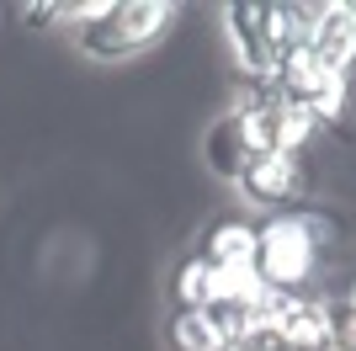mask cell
I'll return each mask as SVG.
<instances>
[{
  "instance_id": "obj_3",
  "label": "cell",
  "mask_w": 356,
  "mask_h": 351,
  "mask_svg": "<svg viewBox=\"0 0 356 351\" xmlns=\"http://www.w3.org/2000/svg\"><path fill=\"white\" fill-rule=\"evenodd\" d=\"M223 43L234 58L239 80H255V86H271V70H277V22H271V6H250V0H234L223 6Z\"/></svg>"
},
{
  "instance_id": "obj_9",
  "label": "cell",
  "mask_w": 356,
  "mask_h": 351,
  "mask_svg": "<svg viewBox=\"0 0 356 351\" xmlns=\"http://www.w3.org/2000/svg\"><path fill=\"white\" fill-rule=\"evenodd\" d=\"M202 160H208V171L218 176V181H229V187L245 176L250 155H245V144H239V133H234V123H229V112L208 123V133H202Z\"/></svg>"
},
{
  "instance_id": "obj_10",
  "label": "cell",
  "mask_w": 356,
  "mask_h": 351,
  "mask_svg": "<svg viewBox=\"0 0 356 351\" xmlns=\"http://www.w3.org/2000/svg\"><path fill=\"white\" fill-rule=\"evenodd\" d=\"M319 123H314V112L303 102H287V96H277V155H293V160H303L314 149V139H319Z\"/></svg>"
},
{
  "instance_id": "obj_7",
  "label": "cell",
  "mask_w": 356,
  "mask_h": 351,
  "mask_svg": "<svg viewBox=\"0 0 356 351\" xmlns=\"http://www.w3.org/2000/svg\"><path fill=\"white\" fill-rule=\"evenodd\" d=\"M255 234H261V224L250 219H213L197 234V256L218 272L223 266H255Z\"/></svg>"
},
{
  "instance_id": "obj_12",
  "label": "cell",
  "mask_w": 356,
  "mask_h": 351,
  "mask_svg": "<svg viewBox=\"0 0 356 351\" xmlns=\"http://www.w3.org/2000/svg\"><path fill=\"white\" fill-rule=\"evenodd\" d=\"M170 298H176V309H208V298H213V266L202 261V256H186V261L176 266Z\"/></svg>"
},
{
  "instance_id": "obj_6",
  "label": "cell",
  "mask_w": 356,
  "mask_h": 351,
  "mask_svg": "<svg viewBox=\"0 0 356 351\" xmlns=\"http://www.w3.org/2000/svg\"><path fill=\"white\" fill-rule=\"evenodd\" d=\"M309 54L319 58L325 75L356 80V16L346 11V0H319V22L309 32Z\"/></svg>"
},
{
  "instance_id": "obj_4",
  "label": "cell",
  "mask_w": 356,
  "mask_h": 351,
  "mask_svg": "<svg viewBox=\"0 0 356 351\" xmlns=\"http://www.w3.org/2000/svg\"><path fill=\"white\" fill-rule=\"evenodd\" d=\"M277 341L287 351H325L335 346V304L330 292H282Z\"/></svg>"
},
{
  "instance_id": "obj_1",
  "label": "cell",
  "mask_w": 356,
  "mask_h": 351,
  "mask_svg": "<svg viewBox=\"0 0 356 351\" xmlns=\"http://www.w3.org/2000/svg\"><path fill=\"white\" fill-rule=\"evenodd\" d=\"M341 224L319 208H287L271 213L255 234V272L271 292H325Z\"/></svg>"
},
{
  "instance_id": "obj_11",
  "label": "cell",
  "mask_w": 356,
  "mask_h": 351,
  "mask_svg": "<svg viewBox=\"0 0 356 351\" xmlns=\"http://www.w3.org/2000/svg\"><path fill=\"white\" fill-rule=\"evenodd\" d=\"M351 102H356V80L325 75V80L314 86V96H309L303 107L314 112V123H319V128H341L346 117H351Z\"/></svg>"
},
{
  "instance_id": "obj_2",
  "label": "cell",
  "mask_w": 356,
  "mask_h": 351,
  "mask_svg": "<svg viewBox=\"0 0 356 351\" xmlns=\"http://www.w3.org/2000/svg\"><path fill=\"white\" fill-rule=\"evenodd\" d=\"M176 27V6H160V0H128L106 11L102 27L80 32V54L96 58V64H122V58L149 54L154 43H165V32Z\"/></svg>"
},
{
  "instance_id": "obj_5",
  "label": "cell",
  "mask_w": 356,
  "mask_h": 351,
  "mask_svg": "<svg viewBox=\"0 0 356 351\" xmlns=\"http://www.w3.org/2000/svg\"><path fill=\"white\" fill-rule=\"evenodd\" d=\"M309 187V176H303V160L293 155H261V160L245 165V176L234 181V192L245 203L266 208V213H287V203H298Z\"/></svg>"
},
{
  "instance_id": "obj_8",
  "label": "cell",
  "mask_w": 356,
  "mask_h": 351,
  "mask_svg": "<svg viewBox=\"0 0 356 351\" xmlns=\"http://www.w3.org/2000/svg\"><path fill=\"white\" fill-rule=\"evenodd\" d=\"M229 325L213 309H176L170 314V351H229Z\"/></svg>"
},
{
  "instance_id": "obj_14",
  "label": "cell",
  "mask_w": 356,
  "mask_h": 351,
  "mask_svg": "<svg viewBox=\"0 0 356 351\" xmlns=\"http://www.w3.org/2000/svg\"><path fill=\"white\" fill-rule=\"evenodd\" d=\"M346 11H351V16H356V0H346Z\"/></svg>"
},
{
  "instance_id": "obj_13",
  "label": "cell",
  "mask_w": 356,
  "mask_h": 351,
  "mask_svg": "<svg viewBox=\"0 0 356 351\" xmlns=\"http://www.w3.org/2000/svg\"><path fill=\"white\" fill-rule=\"evenodd\" d=\"M16 16H22V27H59L64 22V6L59 0H27V6H16Z\"/></svg>"
}]
</instances>
